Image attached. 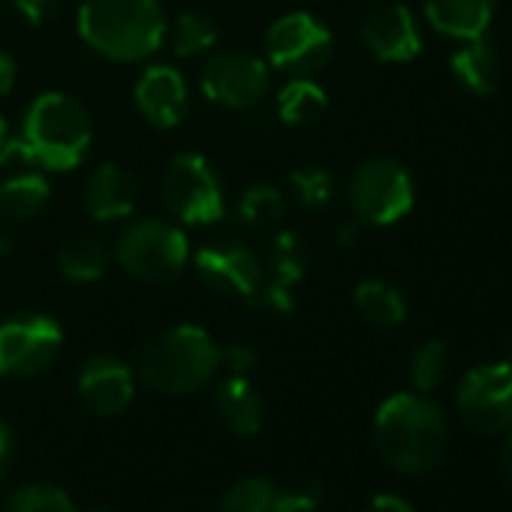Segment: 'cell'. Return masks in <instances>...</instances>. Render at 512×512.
I'll list each match as a JSON object with an SVG mask.
<instances>
[{"label": "cell", "mask_w": 512, "mask_h": 512, "mask_svg": "<svg viewBox=\"0 0 512 512\" xmlns=\"http://www.w3.org/2000/svg\"><path fill=\"white\" fill-rule=\"evenodd\" d=\"M449 443L443 410L425 395L401 392L383 401L374 419V446L386 464L425 473L440 464Z\"/></svg>", "instance_id": "2"}, {"label": "cell", "mask_w": 512, "mask_h": 512, "mask_svg": "<svg viewBox=\"0 0 512 512\" xmlns=\"http://www.w3.org/2000/svg\"><path fill=\"white\" fill-rule=\"evenodd\" d=\"M13 142V136H10V127H7V118L0 115V157H4V151H7V145Z\"/></svg>", "instance_id": "38"}, {"label": "cell", "mask_w": 512, "mask_h": 512, "mask_svg": "<svg viewBox=\"0 0 512 512\" xmlns=\"http://www.w3.org/2000/svg\"><path fill=\"white\" fill-rule=\"evenodd\" d=\"M196 272L211 290L241 299L250 308H266V275L247 247L235 241L208 244L196 253Z\"/></svg>", "instance_id": "10"}, {"label": "cell", "mask_w": 512, "mask_h": 512, "mask_svg": "<svg viewBox=\"0 0 512 512\" xmlns=\"http://www.w3.org/2000/svg\"><path fill=\"white\" fill-rule=\"evenodd\" d=\"M214 40H217V25L208 13H199V10L181 13L172 28V49L178 58L199 55V52L211 49Z\"/></svg>", "instance_id": "27"}, {"label": "cell", "mask_w": 512, "mask_h": 512, "mask_svg": "<svg viewBox=\"0 0 512 512\" xmlns=\"http://www.w3.org/2000/svg\"><path fill=\"white\" fill-rule=\"evenodd\" d=\"M359 232H362V220L356 217L353 223H347V226H344V229L338 232V241L350 247V244H356V238H359Z\"/></svg>", "instance_id": "37"}, {"label": "cell", "mask_w": 512, "mask_h": 512, "mask_svg": "<svg viewBox=\"0 0 512 512\" xmlns=\"http://www.w3.org/2000/svg\"><path fill=\"white\" fill-rule=\"evenodd\" d=\"M136 199H139V187H136V178L115 166V163H103L91 178H88V187H85V205L91 211V217L109 223V220H121V217H130L133 208H136Z\"/></svg>", "instance_id": "17"}, {"label": "cell", "mask_w": 512, "mask_h": 512, "mask_svg": "<svg viewBox=\"0 0 512 512\" xmlns=\"http://www.w3.org/2000/svg\"><path fill=\"white\" fill-rule=\"evenodd\" d=\"M365 512H413V506H410L407 500L395 497V494H380V497H374V500L368 503Z\"/></svg>", "instance_id": "33"}, {"label": "cell", "mask_w": 512, "mask_h": 512, "mask_svg": "<svg viewBox=\"0 0 512 512\" xmlns=\"http://www.w3.org/2000/svg\"><path fill=\"white\" fill-rule=\"evenodd\" d=\"M449 67H452L455 79H458L467 91H473V94L488 97V94H494V91L500 88V70H503V67H500V55H497V49H494L491 43H485L482 37H479V40H467V46H461V49L452 55Z\"/></svg>", "instance_id": "20"}, {"label": "cell", "mask_w": 512, "mask_h": 512, "mask_svg": "<svg viewBox=\"0 0 512 512\" xmlns=\"http://www.w3.org/2000/svg\"><path fill=\"white\" fill-rule=\"evenodd\" d=\"M10 512H76L70 497L52 485H28L13 494Z\"/></svg>", "instance_id": "30"}, {"label": "cell", "mask_w": 512, "mask_h": 512, "mask_svg": "<svg viewBox=\"0 0 512 512\" xmlns=\"http://www.w3.org/2000/svg\"><path fill=\"white\" fill-rule=\"evenodd\" d=\"M329 109V97L326 91L311 82V79H293L284 85V91L278 94V115L287 124H314L323 118V112Z\"/></svg>", "instance_id": "23"}, {"label": "cell", "mask_w": 512, "mask_h": 512, "mask_svg": "<svg viewBox=\"0 0 512 512\" xmlns=\"http://www.w3.org/2000/svg\"><path fill=\"white\" fill-rule=\"evenodd\" d=\"M449 365H452V359H449L446 344L443 341H425L410 356V383L419 392H431L446 380Z\"/></svg>", "instance_id": "28"}, {"label": "cell", "mask_w": 512, "mask_h": 512, "mask_svg": "<svg viewBox=\"0 0 512 512\" xmlns=\"http://www.w3.org/2000/svg\"><path fill=\"white\" fill-rule=\"evenodd\" d=\"M82 401L100 416H118L133 401V374L127 365L109 356H94L79 374Z\"/></svg>", "instance_id": "14"}, {"label": "cell", "mask_w": 512, "mask_h": 512, "mask_svg": "<svg viewBox=\"0 0 512 512\" xmlns=\"http://www.w3.org/2000/svg\"><path fill=\"white\" fill-rule=\"evenodd\" d=\"M290 187L311 211H323L335 202V178L326 169H299L290 175Z\"/></svg>", "instance_id": "29"}, {"label": "cell", "mask_w": 512, "mask_h": 512, "mask_svg": "<svg viewBox=\"0 0 512 512\" xmlns=\"http://www.w3.org/2000/svg\"><path fill=\"white\" fill-rule=\"evenodd\" d=\"M13 250V244H10V238H0V256H7Z\"/></svg>", "instance_id": "39"}, {"label": "cell", "mask_w": 512, "mask_h": 512, "mask_svg": "<svg viewBox=\"0 0 512 512\" xmlns=\"http://www.w3.org/2000/svg\"><path fill=\"white\" fill-rule=\"evenodd\" d=\"M353 296H356V308L377 329H395L407 317V302H404L401 290L386 281H377V278L362 281Z\"/></svg>", "instance_id": "22"}, {"label": "cell", "mask_w": 512, "mask_h": 512, "mask_svg": "<svg viewBox=\"0 0 512 512\" xmlns=\"http://www.w3.org/2000/svg\"><path fill=\"white\" fill-rule=\"evenodd\" d=\"M284 214H287V196L272 184H253L238 199V217H241V223H247L253 229L272 226Z\"/></svg>", "instance_id": "25"}, {"label": "cell", "mask_w": 512, "mask_h": 512, "mask_svg": "<svg viewBox=\"0 0 512 512\" xmlns=\"http://www.w3.org/2000/svg\"><path fill=\"white\" fill-rule=\"evenodd\" d=\"M10 461H13V434H10L7 422L0 419V476L10 470Z\"/></svg>", "instance_id": "35"}, {"label": "cell", "mask_w": 512, "mask_h": 512, "mask_svg": "<svg viewBox=\"0 0 512 512\" xmlns=\"http://www.w3.org/2000/svg\"><path fill=\"white\" fill-rule=\"evenodd\" d=\"M362 37L374 52V58L386 64L413 61L422 49L416 19L404 4H383L371 10L362 22Z\"/></svg>", "instance_id": "13"}, {"label": "cell", "mask_w": 512, "mask_h": 512, "mask_svg": "<svg viewBox=\"0 0 512 512\" xmlns=\"http://www.w3.org/2000/svg\"><path fill=\"white\" fill-rule=\"evenodd\" d=\"M220 365V347L199 326H178L157 335L139 359V377L169 395L193 392L211 380Z\"/></svg>", "instance_id": "4"}, {"label": "cell", "mask_w": 512, "mask_h": 512, "mask_svg": "<svg viewBox=\"0 0 512 512\" xmlns=\"http://www.w3.org/2000/svg\"><path fill=\"white\" fill-rule=\"evenodd\" d=\"M49 202V181L37 172L0 181V220L22 223L40 214Z\"/></svg>", "instance_id": "21"}, {"label": "cell", "mask_w": 512, "mask_h": 512, "mask_svg": "<svg viewBox=\"0 0 512 512\" xmlns=\"http://www.w3.org/2000/svg\"><path fill=\"white\" fill-rule=\"evenodd\" d=\"M82 40L112 61H145L166 40V16L157 0H88L79 10Z\"/></svg>", "instance_id": "3"}, {"label": "cell", "mask_w": 512, "mask_h": 512, "mask_svg": "<svg viewBox=\"0 0 512 512\" xmlns=\"http://www.w3.org/2000/svg\"><path fill=\"white\" fill-rule=\"evenodd\" d=\"M64 344V332L55 320L31 314L0 326V374L4 377H34L46 371Z\"/></svg>", "instance_id": "9"}, {"label": "cell", "mask_w": 512, "mask_h": 512, "mask_svg": "<svg viewBox=\"0 0 512 512\" xmlns=\"http://www.w3.org/2000/svg\"><path fill=\"white\" fill-rule=\"evenodd\" d=\"M217 512H281V491L269 479H244L223 494Z\"/></svg>", "instance_id": "26"}, {"label": "cell", "mask_w": 512, "mask_h": 512, "mask_svg": "<svg viewBox=\"0 0 512 512\" xmlns=\"http://www.w3.org/2000/svg\"><path fill=\"white\" fill-rule=\"evenodd\" d=\"M109 266V253L97 238H76L67 241L58 253V269L67 281L88 284L97 281Z\"/></svg>", "instance_id": "24"}, {"label": "cell", "mask_w": 512, "mask_h": 512, "mask_svg": "<svg viewBox=\"0 0 512 512\" xmlns=\"http://www.w3.org/2000/svg\"><path fill=\"white\" fill-rule=\"evenodd\" d=\"M214 410L232 434L250 437L263 425V398L244 374H232L214 392Z\"/></svg>", "instance_id": "19"}, {"label": "cell", "mask_w": 512, "mask_h": 512, "mask_svg": "<svg viewBox=\"0 0 512 512\" xmlns=\"http://www.w3.org/2000/svg\"><path fill=\"white\" fill-rule=\"evenodd\" d=\"M269 58L278 70L308 76L332 58V34L308 13H290L269 28Z\"/></svg>", "instance_id": "11"}, {"label": "cell", "mask_w": 512, "mask_h": 512, "mask_svg": "<svg viewBox=\"0 0 512 512\" xmlns=\"http://www.w3.org/2000/svg\"><path fill=\"white\" fill-rule=\"evenodd\" d=\"M413 199L416 184L407 166L392 157H371L350 178V205L362 223H395L413 208Z\"/></svg>", "instance_id": "6"}, {"label": "cell", "mask_w": 512, "mask_h": 512, "mask_svg": "<svg viewBox=\"0 0 512 512\" xmlns=\"http://www.w3.org/2000/svg\"><path fill=\"white\" fill-rule=\"evenodd\" d=\"M163 202L184 223H214L223 214V187L199 154H178L163 172Z\"/></svg>", "instance_id": "7"}, {"label": "cell", "mask_w": 512, "mask_h": 512, "mask_svg": "<svg viewBox=\"0 0 512 512\" xmlns=\"http://www.w3.org/2000/svg\"><path fill=\"white\" fill-rule=\"evenodd\" d=\"M497 0H425L431 28L455 40H479L491 25Z\"/></svg>", "instance_id": "18"}, {"label": "cell", "mask_w": 512, "mask_h": 512, "mask_svg": "<svg viewBox=\"0 0 512 512\" xmlns=\"http://www.w3.org/2000/svg\"><path fill=\"white\" fill-rule=\"evenodd\" d=\"M311 263V250L302 235L296 232H281L272 244V281H266V308H275L281 314H290L296 308L293 302V287L305 278V269Z\"/></svg>", "instance_id": "16"}, {"label": "cell", "mask_w": 512, "mask_h": 512, "mask_svg": "<svg viewBox=\"0 0 512 512\" xmlns=\"http://www.w3.org/2000/svg\"><path fill=\"white\" fill-rule=\"evenodd\" d=\"M136 106L154 127H178L187 115V85L181 73L166 64L148 67L136 82Z\"/></svg>", "instance_id": "15"}, {"label": "cell", "mask_w": 512, "mask_h": 512, "mask_svg": "<svg viewBox=\"0 0 512 512\" xmlns=\"http://www.w3.org/2000/svg\"><path fill=\"white\" fill-rule=\"evenodd\" d=\"M269 70L247 52H220L202 70V91L211 103L226 109H253L266 97Z\"/></svg>", "instance_id": "12"}, {"label": "cell", "mask_w": 512, "mask_h": 512, "mask_svg": "<svg viewBox=\"0 0 512 512\" xmlns=\"http://www.w3.org/2000/svg\"><path fill=\"white\" fill-rule=\"evenodd\" d=\"M220 365H226L232 374H247V371L256 365V356H253L250 347L232 344V347H223V350H220Z\"/></svg>", "instance_id": "31"}, {"label": "cell", "mask_w": 512, "mask_h": 512, "mask_svg": "<svg viewBox=\"0 0 512 512\" xmlns=\"http://www.w3.org/2000/svg\"><path fill=\"white\" fill-rule=\"evenodd\" d=\"M118 260L136 281L169 284L190 260L187 235L157 217L136 220L118 238Z\"/></svg>", "instance_id": "5"}, {"label": "cell", "mask_w": 512, "mask_h": 512, "mask_svg": "<svg viewBox=\"0 0 512 512\" xmlns=\"http://www.w3.org/2000/svg\"><path fill=\"white\" fill-rule=\"evenodd\" d=\"M13 85H16V61L7 52H0V97L10 94Z\"/></svg>", "instance_id": "34"}, {"label": "cell", "mask_w": 512, "mask_h": 512, "mask_svg": "<svg viewBox=\"0 0 512 512\" xmlns=\"http://www.w3.org/2000/svg\"><path fill=\"white\" fill-rule=\"evenodd\" d=\"M55 4H58V0H16V10H19L28 22L43 25V22L49 19V13L55 10Z\"/></svg>", "instance_id": "32"}, {"label": "cell", "mask_w": 512, "mask_h": 512, "mask_svg": "<svg viewBox=\"0 0 512 512\" xmlns=\"http://www.w3.org/2000/svg\"><path fill=\"white\" fill-rule=\"evenodd\" d=\"M91 118L67 94H40L28 115L22 139H13L0 163L25 160L43 169L67 172L79 166L91 148Z\"/></svg>", "instance_id": "1"}, {"label": "cell", "mask_w": 512, "mask_h": 512, "mask_svg": "<svg viewBox=\"0 0 512 512\" xmlns=\"http://www.w3.org/2000/svg\"><path fill=\"white\" fill-rule=\"evenodd\" d=\"M497 464H500V476H503V482L512 488V437L503 443V449H500V458H497Z\"/></svg>", "instance_id": "36"}, {"label": "cell", "mask_w": 512, "mask_h": 512, "mask_svg": "<svg viewBox=\"0 0 512 512\" xmlns=\"http://www.w3.org/2000/svg\"><path fill=\"white\" fill-rule=\"evenodd\" d=\"M455 407L464 425L479 434H503L512 428V362L473 368L458 392Z\"/></svg>", "instance_id": "8"}]
</instances>
